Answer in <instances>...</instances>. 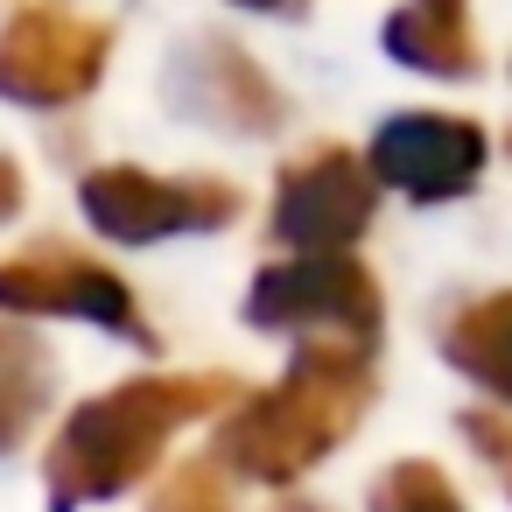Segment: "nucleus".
I'll use <instances>...</instances> for the list:
<instances>
[{
  "mask_svg": "<svg viewBox=\"0 0 512 512\" xmlns=\"http://www.w3.org/2000/svg\"><path fill=\"white\" fill-rule=\"evenodd\" d=\"M176 400H183L176 386H162V393H155V386H134V393H120V400L78 414L57 463H64V470H85L78 491H113V484H127V477L141 470V456L162 442V428L183 414Z\"/></svg>",
  "mask_w": 512,
  "mask_h": 512,
  "instance_id": "obj_1",
  "label": "nucleus"
},
{
  "mask_svg": "<svg viewBox=\"0 0 512 512\" xmlns=\"http://www.w3.org/2000/svg\"><path fill=\"white\" fill-rule=\"evenodd\" d=\"M85 211L113 232V239H155V232H176V225H204L218 218L225 204H197L169 183H148V176H92L85 190Z\"/></svg>",
  "mask_w": 512,
  "mask_h": 512,
  "instance_id": "obj_2",
  "label": "nucleus"
},
{
  "mask_svg": "<svg viewBox=\"0 0 512 512\" xmlns=\"http://www.w3.org/2000/svg\"><path fill=\"white\" fill-rule=\"evenodd\" d=\"M0 302H29V309H78V316H106V323H120V316H127L120 288H113L106 274H92V267H71V260H57L50 274H43V267H0Z\"/></svg>",
  "mask_w": 512,
  "mask_h": 512,
  "instance_id": "obj_3",
  "label": "nucleus"
}]
</instances>
